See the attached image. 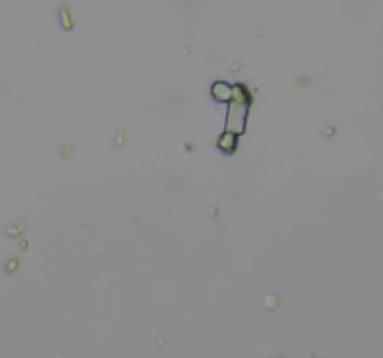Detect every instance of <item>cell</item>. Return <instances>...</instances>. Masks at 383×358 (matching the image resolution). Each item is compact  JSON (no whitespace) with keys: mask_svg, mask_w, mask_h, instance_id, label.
Masks as SVG:
<instances>
[{"mask_svg":"<svg viewBox=\"0 0 383 358\" xmlns=\"http://www.w3.org/2000/svg\"><path fill=\"white\" fill-rule=\"evenodd\" d=\"M212 96L217 101H230L232 99V86L226 84V82H215L212 86Z\"/></svg>","mask_w":383,"mask_h":358,"instance_id":"obj_2","label":"cell"},{"mask_svg":"<svg viewBox=\"0 0 383 358\" xmlns=\"http://www.w3.org/2000/svg\"><path fill=\"white\" fill-rule=\"evenodd\" d=\"M217 144H219V148L223 149V151H234L236 149V135L224 131V135L219 138Z\"/></svg>","mask_w":383,"mask_h":358,"instance_id":"obj_3","label":"cell"},{"mask_svg":"<svg viewBox=\"0 0 383 358\" xmlns=\"http://www.w3.org/2000/svg\"><path fill=\"white\" fill-rule=\"evenodd\" d=\"M247 116H249V96L243 86H232V99H230L229 112H226V124L224 131L232 135H243L247 127Z\"/></svg>","mask_w":383,"mask_h":358,"instance_id":"obj_1","label":"cell"}]
</instances>
